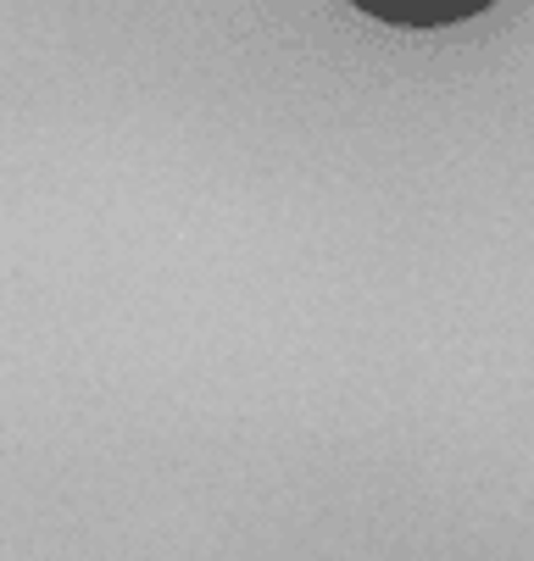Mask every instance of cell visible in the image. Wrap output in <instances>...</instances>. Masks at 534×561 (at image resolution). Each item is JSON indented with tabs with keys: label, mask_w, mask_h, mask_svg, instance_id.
<instances>
[{
	"label": "cell",
	"mask_w": 534,
	"mask_h": 561,
	"mask_svg": "<svg viewBox=\"0 0 534 561\" xmlns=\"http://www.w3.org/2000/svg\"><path fill=\"white\" fill-rule=\"evenodd\" d=\"M362 12L401 23V28H440V23H463L474 12H485L490 0H356Z\"/></svg>",
	"instance_id": "1"
}]
</instances>
